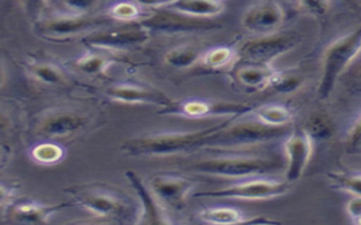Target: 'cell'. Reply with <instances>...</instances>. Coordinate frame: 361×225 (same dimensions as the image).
<instances>
[{"mask_svg":"<svg viewBox=\"0 0 361 225\" xmlns=\"http://www.w3.org/2000/svg\"><path fill=\"white\" fill-rule=\"evenodd\" d=\"M235 118H230L224 123L201 130L183 133H159L142 135L126 140L121 145V151L128 157H158L185 154L205 147L207 140L214 133L233 123Z\"/></svg>","mask_w":361,"mask_h":225,"instance_id":"6da1fadb","label":"cell"},{"mask_svg":"<svg viewBox=\"0 0 361 225\" xmlns=\"http://www.w3.org/2000/svg\"><path fill=\"white\" fill-rule=\"evenodd\" d=\"M74 206H80L93 215L121 222L134 215L136 206L132 197L121 189L102 183H83L65 189Z\"/></svg>","mask_w":361,"mask_h":225,"instance_id":"7a4b0ae2","label":"cell"},{"mask_svg":"<svg viewBox=\"0 0 361 225\" xmlns=\"http://www.w3.org/2000/svg\"><path fill=\"white\" fill-rule=\"evenodd\" d=\"M361 52V26L327 47L322 61V75L317 97L325 101L331 97L338 78Z\"/></svg>","mask_w":361,"mask_h":225,"instance_id":"3957f363","label":"cell"},{"mask_svg":"<svg viewBox=\"0 0 361 225\" xmlns=\"http://www.w3.org/2000/svg\"><path fill=\"white\" fill-rule=\"evenodd\" d=\"M282 166L281 161L274 157H219L196 161L190 169L197 174L238 179L274 174Z\"/></svg>","mask_w":361,"mask_h":225,"instance_id":"277c9868","label":"cell"},{"mask_svg":"<svg viewBox=\"0 0 361 225\" xmlns=\"http://www.w3.org/2000/svg\"><path fill=\"white\" fill-rule=\"evenodd\" d=\"M224 126L207 140L205 147L237 148L257 145L288 136L291 133L289 126L273 127L261 121H244Z\"/></svg>","mask_w":361,"mask_h":225,"instance_id":"5b68a950","label":"cell"},{"mask_svg":"<svg viewBox=\"0 0 361 225\" xmlns=\"http://www.w3.org/2000/svg\"><path fill=\"white\" fill-rule=\"evenodd\" d=\"M290 189V183L272 179H250L233 183L226 188L200 191L195 198L209 200H269L283 196Z\"/></svg>","mask_w":361,"mask_h":225,"instance_id":"8992f818","label":"cell"},{"mask_svg":"<svg viewBox=\"0 0 361 225\" xmlns=\"http://www.w3.org/2000/svg\"><path fill=\"white\" fill-rule=\"evenodd\" d=\"M255 108V106L247 103L190 99L185 101H173L171 106L164 109L160 114L181 116L190 119H203L207 117L238 118L250 114Z\"/></svg>","mask_w":361,"mask_h":225,"instance_id":"52a82bcc","label":"cell"},{"mask_svg":"<svg viewBox=\"0 0 361 225\" xmlns=\"http://www.w3.org/2000/svg\"><path fill=\"white\" fill-rule=\"evenodd\" d=\"M151 31L143 24H130L90 32L84 35V46L104 50H125L144 46L151 37Z\"/></svg>","mask_w":361,"mask_h":225,"instance_id":"ba28073f","label":"cell"},{"mask_svg":"<svg viewBox=\"0 0 361 225\" xmlns=\"http://www.w3.org/2000/svg\"><path fill=\"white\" fill-rule=\"evenodd\" d=\"M106 20L91 18L87 15L63 14L54 15L44 20L35 22L37 35L49 40H65L69 37L84 35L87 31H95L106 25Z\"/></svg>","mask_w":361,"mask_h":225,"instance_id":"9c48e42d","label":"cell"},{"mask_svg":"<svg viewBox=\"0 0 361 225\" xmlns=\"http://www.w3.org/2000/svg\"><path fill=\"white\" fill-rule=\"evenodd\" d=\"M300 35L295 32H276L258 35L241 44L239 54L247 59L259 63H269L282 54H288L298 46Z\"/></svg>","mask_w":361,"mask_h":225,"instance_id":"30bf717a","label":"cell"},{"mask_svg":"<svg viewBox=\"0 0 361 225\" xmlns=\"http://www.w3.org/2000/svg\"><path fill=\"white\" fill-rule=\"evenodd\" d=\"M147 29L161 33H179V32L211 31L221 29V24L212 18H197L173 12L170 9L158 11L142 22Z\"/></svg>","mask_w":361,"mask_h":225,"instance_id":"8fae6325","label":"cell"},{"mask_svg":"<svg viewBox=\"0 0 361 225\" xmlns=\"http://www.w3.org/2000/svg\"><path fill=\"white\" fill-rule=\"evenodd\" d=\"M314 150V140L306 129H297L288 135L284 142V152L287 157L286 179L288 183L298 181L310 164Z\"/></svg>","mask_w":361,"mask_h":225,"instance_id":"7c38bea8","label":"cell"},{"mask_svg":"<svg viewBox=\"0 0 361 225\" xmlns=\"http://www.w3.org/2000/svg\"><path fill=\"white\" fill-rule=\"evenodd\" d=\"M286 20L283 8L276 0H261L247 9L241 24L257 35L276 33Z\"/></svg>","mask_w":361,"mask_h":225,"instance_id":"4fadbf2b","label":"cell"},{"mask_svg":"<svg viewBox=\"0 0 361 225\" xmlns=\"http://www.w3.org/2000/svg\"><path fill=\"white\" fill-rule=\"evenodd\" d=\"M192 180L168 174H158L151 178L149 187L159 202L175 211H181L186 206L187 197L195 188Z\"/></svg>","mask_w":361,"mask_h":225,"instance_id":"5bb4252c","label":"cell"},{"mask_svg":"<svg viewBox=\"0 0 361 225\" xmlns=\"http://www.w3.org/2000/svg\"><path fill=\"white\" fill-rule=\"evenodd\" d=\"M87 118L73 110H54L41 118L37 134L44 138H67L85 128Z\"/></svg>","mask_w":361,"mask_h":225,"instance_id":"9a60e30c","label":"cell"},{"mask_svg":"<svg viewBox=\"0 0 361 225\" xmlns=\"http://www.w3.org/2000/svg\"><path fill=\"white\" fill-rule=\"evenodd\" d=\"M106 95L110 100L123 104H152L166 109L171 106L173 101L166 93L159 90L132 85L117 84L106 90Z\"/></svg>","mask_w":361,"mask_h":225,"instance_id":"2e32d148","label":"cell"},{"mask_svg":"<svg viewBox=\"0 0 361 225\" xmlns=\"http://www.w3.org/2000/svg\"><path fill=\"white\" fill-rule=\"evenodd\" d=\"M128 183L132 186L141 202L142 213L138 217L137 224L161 225L170 224L171 221L168 219L164 205L159 202L149 187L144 185L141 178L132 170L125 174Z\"/></svg>","mask_w":361,"mask_h":225,"instance_id":"e0dca14e","label":"cell"},{"mask_svg":"<svg viewBox=\"0 0 361 225\" xmlns=\"http://www.w3.org/2000/svg\"><path fill=\"white\" fill-rule=\"evenodd\" d=\"M74 206L72 200L55 205H44L35 202L15 204L8 212V217L18 224L43 225L49 222L52 214Z\"/></svg>","mask_w":361,"mask_h":225,"instance_id":"ac0fdd59","label":"cell"},{"mask_svg":"<svg viewBox=\"0 0 361 225\" xmlns=\"http://www.w3.org/2000/svg\"><path fill=\"white\" fill-rule=\"evenodd\" d=\"M164 8L197 18H213L224 12L220 0H175Z\"/></svg>","mask_w":361,"mask_h":225,"instance_id":"d6986e66","label":"cell"},{"mask_svg":"<svg viewBox=\"0 0 361 225\" xmlns=\"http://www.w3.org/2000/svg\"><path fill=\"white\" fill-rule=\"evenodd\" d=\"M274 71L269 63L243 66L235 73V78L247 89L262 90L269 87Z\"/></svg>","mask_w":361,"mask_h":225,"instance_id":"ffe728a7","label":"cell"},{"mask_svg":"<svg viewBox=\"0 0 361 225\" xmlns=\"http://www.w3.org/2000/svg\"><path fill=\"white\" fill-rule=\"evenodd\" d=\"M258 121L273 127H286L293 123V112L288 107L276 103L256 107L254 110Z\"/></svg>","mask_w":361,"mask_h":225,"instance_id":"44dd1931","label":"cell"},{"mask_svg":"<svg viewBox=\"0 0 361 225\" xmlns=\"http://www.w3.org/2000/svg\"><path fill=\"white\" fill-rule=\"evenodd\" d=\"M198 217L204 223L213 225L243 224L245 221L244 214L235 207H209L202 209Z\"/></svg>","mask_w":361,"mask_h":225,"instance_id":"7402d4cb","label":"cell"},{"mask_svg":"<svg viewBox=\"0 0 361 225\" xmlns=\"http://www.w3.org/2000/svg\"><path fill=\"white\" fill-rule=\"evenodd\" d=\"M30 75L40 83L57 86L66 83V76L58 66L50 63H33L27 67Z\"/></svg>","mask_w":361,"mask_h":225,"instance_id":"603a6c76","label":"cell"},{"mask_svg":"<svg viewBox=\"0 0 361 225\" xmlns=\"http://www.w3.org/2000/svg\"><path fill=\"white\" fill-rule=\"evenodd\" d=\"M32 160L43 166L57 164L65 157V148L56 142H43L32 147L30 152Z\"/></svg>","mask_w":361,"mask_h":225,"instance_id":"cb8c5ba5","label":"cell"},{"mask_svg":"<svg viewBox=\"0 0 361 225\" xmlns=\"http://www.w3.org/2000/svg\"><path fill=\"white\" fill-rule=\"evenodd\" d=\"M201 58L197 49L190 46H179L171 49L164 54L166 65L175 68H190Z\"/></svg>","mask_w":361,"mask_h":225,"instance_id":"d4e9b609","label":"cell"},{"mask_svg":"<svg viewBox=\"0 0 361 225\" xmlns=\"http://www.w3.org/2000/svg\"><path fill=\"white\" fill-rule=\"evenodd\" d=\"M304 83V78L301 75L293 71H274L272 78L269 80V87L276 90L279 93L289 95L297 90Z\"/></svg>","mask_w":361,"mask_h":225,"instance_id":"484cf974","label":"cell"},{"mask_svg":"<svg viewBox=\"0 0 361 225\" xmlns=\"http://www.w3.org/2000/svg\"><path fill=\"white\" fill-rule=\"evenodd\" d=\"M235 52L230 47H216L211 49L202 57V63L207 68L220 69L231 63L235 59Z\"/></svg>","mask_w":361,"mask_h":225,"instance_id":"4316f807","label":"cell"},{"mask_svg":"<svg viewBox=\"0 0 361 225\" xmlns=\"http://www.w3.org/2000/svg\"><path fill=\"white\" fill-rule=\"evenodd\" d=\"M336 188L347 191L355 196H361V174L331 172L327 174Z\"/></svg>","mask_w":361,"mask_h":225,"instance_id":"83f0119b","label":"cell"},{"mask_svg":"<svg viewBox=\"0 0 361 225\" xmlns=\"http://www.w3.org/2000/svg\"><path fill=\"white\" fill-rule=\"evenodd\" d=\"M109 63V60L97 54H84L75 61V66L87 75H98L104 73Z\"/></svg>","mask_w":361,"mask_h":225,"instance_id":"f1b7e54d","label":"cell"},{"mask_svg":"<svg viewBox=\"0 0 361 225\" xmlns=\"http://www.w3.org/2000/svg\"><path fill=\"white\" fill-rule=\"evenodd\" d=\"M307 133L312 137V140H327L332 138L334 128L332 123L326 117L317 116L312 118L308 121L307 128H305Z\"/></svg>","mask_w":361,"mask_h":225,"instance_id":"f546056e","label":"cell"},{"mask_svg":"<svg viewBox=\"0 0 361 225\" xmlns=\"http://www.w3.org/2000/svg\"><path fill=\"white\" fill-rule=\"evenodd\" d=\"M110 18L118 20H137L141 16V9L138 7V4L132 3V1H121L111 6L109 11Z\"/></svg>","mask_w":361,"mask_h":225,"instance_id":"4dcf8cb0","label":"cell"},{"mask_svg":"<svg viewBox=\"0 0 361 225\" xmlns=\"http://www.w3.org/2000/svg\"><path fill=\"white\" fill-rule=\"evenodd\" d=\"M302 12L312 18H323L330 11L332 0H297Z\"/></svg>","mask_w":361,"mask_h":225,"instance_id":"1f68e13d","label":"cell"},{"mask_svg":"<svg viewBox=\"0 0 361 225\" xmlns=\"http://www.w3.org/2000/svg\"><path fill=\"white\" fill-rule=\"evenodd\" d=\"M63 5L71 11L72 14L86 15L92 11L99 0H63Z\"/></svg>","mask_w":361,"mask_h":225,"instance_id":"d6a6232c","label":"cell"},{"mask_svg":"<svg viewBox=\"0 0 361 225\" xmlns=\"http://www.w3.org/2000/svg\"><path fill=\"white\" fill-rule=\"evenodd\" d=\"M20 3H22V6H23L26 15L30 18L39 20V16H40L44 7L47 6L48 0H20Z\"/></svg>","mask_w":361,"mask_h":225,"instance_id":"836d02e7","label":"cell"},{"mask_svg":"<svg viewBox=\"0 0 361 225\" xmlns=\"http://www.w3.org/2000/svg\"><path fill=\"white\" fill-rule=\"evenodd\" d=\"M347 212L351 219H355V223L361 219V196H355L347 204Z\"/></svg>","mask_w":361,"mask_h":225,"instance_id":"e575fe53","label":"cell"},{"mask_svg":"<svg viewBox=\"0 0 361 225\" xmlns=\"http://www.w3.org/2000/svg\"><path fill=\"white\" fill-rule=\"evenodd\" d=\"M349 144L355 150H361V118L353 126V130L350 131Z\"/></svg>","mask_w":361,"mask_h":225,"instance_id":"d590c367","label":"cell"},{"mask_svg":"<svg viewBox=\"0 0 361 225\" xmlns=\"http://www.w3.org/2000/svg\"><path fill=\"white\" fill-rule=\"evenodd\" d=\"M173 1L175 0H136L138 5L143 7H151V8H160V7L164 8Z\"/></svg>","mask_w":361,"mask_h":225,"instance_id":"8d00e7d4","label":"cell"},{"mask_svg":"<svg viewBox=\"0 0 361 225\" xmlns=\"http://www.w3.org/2000/svg\"><path fill=\"white\" fill-rule=\"evenodd\" d=\"M357 223H358V224H361V219H359L358 222H357Z\"/></svg>","mask_w":361,"mask_h":225,"instance_id":"74e56055","label":"cell"},{"mask_svg":"<svg viewBox=\"0 0 361 225\" xmlns=\"http://www.w3.org/2000/svg\"><path fill=\"white\" fill-rule=\"evenodd\" d=\"M220 1H222V0H220Z\"/></svg>","mask_w":361,"mask_h":225,"instance_id":"f35d334b","label":"cell"}]
</instances>
